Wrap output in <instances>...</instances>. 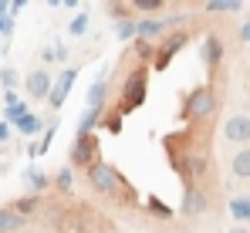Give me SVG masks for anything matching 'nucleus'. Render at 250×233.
<instances>
[{"label":"nucleus","instance_id":"obj_1","mask_svg":"<svg viewBox=\"0 0 250 233\" xmlns=\"http://www.w3.org/2000/svg\"><path fill=\"white\" fill-rule=\"evenodd\" d=\"M88 183L98 190L102 196H125V199H135V193H132V186L125 183V176L112 166V162H105V159H95L88 169Z\"/></svg>","mask_w":250,"mask_h":233},{"label":"nucleus","instance_id":"obj_2","mask_svg":"<svg viewBox=\"0 0 250 233\" xmlns=\"http://www.w3.org/2000/svg\"><path fill=\"white\" fill-rule=\"evenodd\" d=\"M146 95H149V68L139 64L135 71H128V78L122 81V95H119V112L132 115L146 105Z\"/></svg>","mask_w":250,"mask_h":233},{"label":"nucleus","instance_id":"obj_3","mask_svg":"<svg viewBox=\"0 0 250 233\" xmlns=\"http://www.w3.org/2000/svg\"><path fill=\"white\" fill-rule=\"evenodd\" d=\"M213 112H216V95H213V88H209V85H196L193 91H186L183 108H179V118H183V122H207Z\"/></svg>","mask_w":250,"mask_h":233},{"label":"nucleus","instance_id":"obj_4","mask_svg":"<svg viewBox=\"0 0 250 233\" xmlns=\"http://www.w3.org/2000/svg\"><path fill=\"white\" fill-rule=\"evenodd\" d=\"M169 159H172V169H176L179 176H186V179H189V176H193V179H196V176H203V172H207V166H209L207 149H203V146H186L183 152L169 146Z\"/></svg>","mask_w":250,"mask_h":233},{"label":"nucleus","instance_id":"obj_5","mask_svg":"<svg viewBox=\"0 0 250 233\" xmlns=\"http://www.w3.org/2000/svg\"><path fill=\"white\" fill-rule=\"evenodd\" d=\"M186 44H189V31H172L163 44H156V58H152L149 68H152V71H166L169 64L176 61V54H179Z\"/></svg>","mask_w":250,"mask_h":233},{"label":"nucleus","instance_id":"obj_6","mask_svg":"<svg viewBox=\"0 0 250 233\" xmlns=\"http://www.w3.org/2000/svg\"><path fill=\"white\" fill-rule=\"evenodd\" d=\"M98 159V139L91 135V132H84V135H78L75 139V146H71V166H91Z\"/></svg>","mask_w":250,"mask_h":233},{"label":"nucleus","instance_id":"obj_7","mask_svg":"<svg viewBox=\"0 0 250 233\" xmlns=\"http://www.w3.org/2000/svg\"><path fill=\"white\" fill-rule=\"evenodd\" d=\"M207 206H209L207 193H203L196 183H186L183 203H179V213H183V216H200V213H207Z\"/></svg>","mask_w":250,"mask_h":233},{"label":"nucleus","instance_id":"obj_8","mask_svg":"<svg viewBox=\"0 0 250 233\" xmlns=\"http://www.w3.org/2000/svg\"><path fill=\"white\" fill-rule=\"evenodd\" d=\"M223 139L233 146H247L250 142V115H230L223 125Z\"/></svg>","mask_w":250,"mask_h":233},{"label":"nucleus","instance_id":"obj_9","mask_svg":"<svg viewBox=\"0 0 250 233\" xmlns=\"http://www.w3.org/2000/svg\"><path fill=\"white\" fill-rule=\"evenodd\" d=\"M75 78H78V71H75V68H64V71L58 75L54 88H51V95H47V105H51V108H61V105H64V98H68V91H71Z\"/></svg>","mask_w":250,"mask_h":233},{"label":"nucleus","instance_id":"obj_10","mask_svg":"<svg viewBox=\"0 0 250 233\" xmlns=\"http://www.w3.org/2000/svg\"><path fill=\"white\" fill-rule=\"evenodd\" d=\"M220 61H223V41H220V34H207L203 38V64L213 71Z\"/></svg>","mask_w":250,"mask_h":233},{"label":"nucleus","instance_id":"obj_11","mask_svg":"<svg viewBox=\"0 0 250 233\" xmlns=\"http://www.w3.org/2000/svg\"><path fill=\"white\" fill-rule=\"evenodd\" d=\"M24 85H27L31 98H47V95H51V88H54V81H51V75H47V71H31Z\"/></svg>","mask_w":250,"mask_h":233},{"label":"nucleus","instance_id":"obj_12","mask_svg":"<svg viewBox=\"0 0 250 233\" xmlns=\"http://www.w3.org/2000/svg\"><path fill=\"white\" fill-rule=\"evenodd\" d=\"M102 115H105V108H102V105H88V108L82 112V122H78V135L91 132L95 125H102Z\"/></svg>","mask_w":250,"mask_h":233},{"label":"nucleus","instance_id":"obj_13","mask_svg":"<svg viewBox=\"0 0 250 233\" xmlns=\"http://www.w3.org/2000/svg\"><path fill=\"white\" fill-rule=\"evenodd\" d=\"M230 172H233L237 179H250V146H244L240 152L230 159Z\"/></svg>","mask_w":250,"mask_h":233},{"label":"nucleus","instance_id":"obj_14","mask_svg":"<svg viewBox=\"0 0 250 233\" xmlns=\"http://www.w3.org/2000/svg\"><path fill=\"white\" fill-rule=\"evenodd\" d=\"M139 24V38H156V34H166V21H159V17H142V21H135Z\"/></svg>","mask_w":250,"mask_h":233},{"label":"nucleus","instance_id":"obj_15","mask_svg":"<svg viewBox=\"0 0 250 233\" xmlns=\"http://www.w3.org/2000/svg\"><path fill=\"white\" fill-rule=\"evenodd\" d=\"M24 227V213L17 210H0V233H17Z\"/></svg>","mask_w":250,"mask_h":233},{"label":"nucleus","instance_id":"obj_16","mask_svg":"<svg viewBox=\"0 0 250 233\" xmlns=\"http://www.w3.org/2000/svg\"><path fill=\"white\" fill-rule=\"evenodd\" d=\"M24 183H27L31 193H44V190H47V176H44L41 169H34V166L24 172Z\"/></svg>","mask_w":250,"mask_h":233},{"label":"nucleus","instance_id":"obj_17","mask_svg":"<svg viewBox=\"0 0 250 233\" xmlns=\"http://www.w3.org/2000/svg\"><path fill=\"white\" fill-rule=\"evenodd\" d=\"M135 58L142 61V64H152V58H156V44L149 38H139L135 41Z\"/></svg>","mask_w":250,"mask_h":233},{"label":"nucleus","instance_id":"obj_18","mask_svg":"<svg viewBox=\"0 0 250 233\" xmlns=\"http://www.w3.org/2000/svg\"><path fill=\"white\" fill-rule=\"evenodd\" d=\"M105 95H108V85H105V75H102L88 88V105H105Z\"/></svg>","mask_w":250,"mask_h":233},{"label":"nucleus","instance_id":"obj_19","mask_svg":"<svg viewBox=\"0 0 250 233\" xmlns=\"http://www.w3.org/2000/svg\"><path fill=\"white\" fill-rule=\"evenodd\" d=\"M115 38L119 41H132V38H139V24L135 21H115Z\"/></svg>","mask_w":250,"mask_h":233},{"label":"nucleus","instance_id":"obj_20","mask_svg":"<svg viewBox=\"0 0 250 233\" xmlns=\"http://www.w3.org/2000/svg\"><path fill=\"white\" fill-rule=\"evenodd\" d=\"M209 14H237L240 10V0H207Z\"/></svg>","mask_w":250,"mask_h":233},{"label":"nucleus","instance_id":"obj_21","mask_svg":"<svg viewBox=\"0 0 250 233\" xmlns=\"http://www.w3.org/2000/svg\"><path fill=\"white\" fill-rule=\"evenodd\" d=\"M102 128L112 132V135H119V132H122V112H119V108H115V112H105V115H102Z\"/></svg>","mask_w":250,"mask_h":233},{"label":"nucleus","instance_id":"obj_22","mask_svg":"<svg viewBox=\"0 0 250 233\" xmlns=\"http://www.w3.org/2000/svg\"><path fill=\"white\" fill-rule=\"evenodd\" d=\"M17 128H21V132H27V135H34V132H41V118L24 112V115L17 118Z\"/></svg>","mask_w":250,"mask_h":233},{"label":"nucleus","instance_id":"obj_23","mask_svg":"<svg viewBox=\"0 0 250 233\" xmlns=\"http://www.w3.org/2000/svg\"><path fill=\"white\" fill-rule=\"evenodd\" d=\"M230 213H233V216H240V220H244V216L250 220V196H237V199L230 203Z\"/></svg>","mask_w":250,"mask_h":233},{"label":"nucleus","instance_id":"obj_24","mask_svg":"<svg viewBox=\"0 0 250 233\" xmlns=\"http://www.w3.org/2000/svg\"><path fill=\"white\" fill-rule=\"evenodd\" d=\"M132 7L142 10V14H159L166 7V0H132Z\"/></svg>","mask_w":250,"mask_h":233},{"label":"nucleus","instance_id":"obj_25","mask_svg":"<svg viewBox=\"0 0 250 233\" xmlns=\"http://www.w3.org/2000/svg\"><path fill=\"white\" fill-rule=\"evenodd\" d=\"M14 210H17V213H24V216H27V213H34V210H38V193L17 199V203H14Z\"/></svg>","mask_w":250,"mask_h":233},{"label":"nucleus","instance_id":"obj_26","mask_svg":"<svg viewBox=\"0 0 250 233\" xmlns=\"http://www.w3.org/2000/svg\"><path fill=\"white\" fill-rule=\"evenodd\" d=\"M54 183H58V190H61V193H71V186H75V172H71V169H61Z\"/></svg>","mask_w":250,"mask_h":233},{"label":"nucleus","instance_id":"obj_27","mask_svg":"<svg viewBox=\"0 0 250 233\" xmlns=\"http://www.w3.org/2000/svg\"><path fill=\"white\" fill-rule=\"evenodd\" d=\"M149 210H152V213H156L159 220H169V216H172V210H169L163 199H156V196H149Z\"/></svg>","mask_w":250,"mask_h":233},{"label":"nucleus","instance_id":"obj_28","mask_svg":"<svg viewBox=\"0 0 250 233\" xmlns=\"http://www.w3.org/2000/svg\"><path fill=\"white\" fill-rule=\"evenodd\" d=\"M84 31H88V14H78V17L71 21V34H75V38H82Z\"/></svg>","mask_w":250,"mask_h":233},{"label":"nucleus","instance_id":"obj_29","mask_svg":"<svg viewBox=\"0 0 250 233\" xmlns=\"http://www.w3.org/2000/svg\"><path fill=\"white\" fill-rule=\"evenodd\" d=\"M0 85L14 88V85H17V71H10V68H7V71H0Z\"/></svg>","mask_w":250,"mask_h":233},{"label":"nucleus","instance_id":"obj_30","mask_svg":"<svg viewBox=\"0 0 250 233\" xmlns=\"http://www.w3.org/2000/svg\"><path fill=\"white\" fill-rule=\"evenodd\" d=\"M240 41H244V44H250V21L240 27Z\"/></svg>","mask_w":250,"mask_h":233},{"label":"nucleus","instance_id":"obj_31","mask_svg":"<svg viewBox=\"0 0 250 233\" xmlns=\"http://www.w3.org/2000/svg\"><path fill=\"white\" fill-rule=\"evenodd\" d=\"M24 3H27V0H10V10H14V14H17V10H21V7H24Z\"/></svg>","mask_w":250,"mask_h":233},{"label":"nucleus","instance_id":"obj_32","mask_svg":"<svg viewBox=\"0 0 250 233\" xmlns=\"http://www.w3.org/2000/svg\"><path fill=\"white\" fill-rule=\"evenodd\" d=\"M7 135H10V128H7V125H0V142H3Z\"/></svg>","mask_w":250,"mask_h":233},{"label":"nucleus","instance_id":"obj_33","mask_svg":"<svg viewBox=\"0 0 250 233\" xmlns=\"http://www.w3.org/2000/svg\"><path fill=\"white\" fill-rule=\"evenodd\" d=\"M227 233H250V230H247V227H230Z\"/></svg>","mask_w":250,"mask_h":233},{"label":"nucleus","instance_id":"obj_34","mask_svg":"<svg viewBox=\"0 0 250 233\" xmlns=\"http://www.w3.org/2000/svg\"><path fill=\"white\" fill-rule=\"evenodd\" d=\"M61 3H64V7H78V0H61Z\"/></svg>","mask_w":250,"mask_h":233},{"label":"nucleus","instance_id":"obj_35","mask_svg":"<svg viewBox=\"0 0 250 233\" xmlns=\"http://www.w3.org/2000/svg\"><path fill=\"white\" fill-rule=\"evenodd\" d=\"M7 3H10V0H0V14H3V10H7Z\"/></svg>","mask_w":250,"mask_h":233},{"label":"nucleus","instance_id":"obj_36","mask_svg":"<svg viewBox=\"0 0 250 233\" xmlns=\"http://www.w3.org/2000/svg\"><path fill=\"white\" fill-rule=\"evenodd\" d=\"M47 3H51V7H58V3H61V0H47Z\"/></svg>","mask_w":250,"mask_h":233},{"label":"nucleus","instance_id":"obj_37","mask_svg":"<svg viewBox=\"0 0 250 233\" xmlns=\"http://www.w3.org/2000/svg\"><path fill=\"white\" fill-rule=\"evenodd\" d=\"M179 233H196V230H179Z\"/></svg>","mask_w":250,"mask_h":233}]
</instances>
